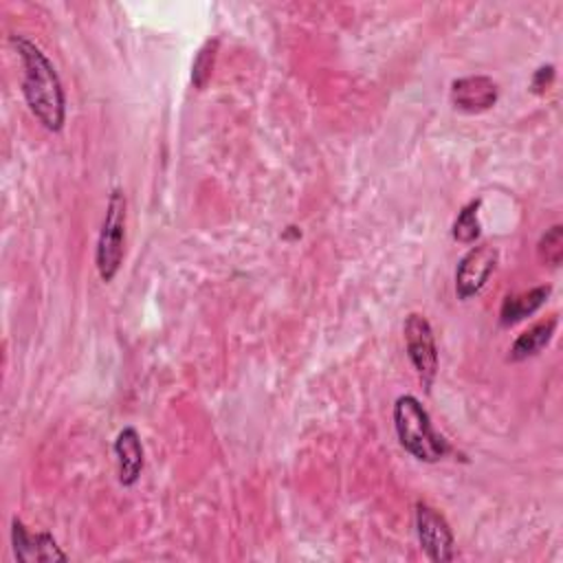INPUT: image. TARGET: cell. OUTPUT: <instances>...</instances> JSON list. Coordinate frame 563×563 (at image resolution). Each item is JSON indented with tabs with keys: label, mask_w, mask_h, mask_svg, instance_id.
Wrapping results in <instances>:
<instances>
[{
	"label": "cell",
	"mask_w": 563,
	"mask_h": 563,
	"mask_svg": "<svg viewBox=\"0 0 563 563\" xmlns=\"http://www.w3.org/2000/svg\"><path fill=\"white\" fill-rule=\"evenodd\" d=\"M499 88L486 75H468L451 81V103L455 110L477 114L497 103Z\"/></svg>",
	"instance_id": "ba28073f"
},
{
	"label": "cell",
	"mask_w": 563,
	"mask_h": 563,
	"mask_svg": "<svg viewBox=\"0 0 563 563\" xmlns=\"http://www.w3.org/2000/svg\"><path fill=\"white\" fill-rule=\"evenodd\" d=\"M114 455L119 466V482L123 486H134L143 473L145 451L141 435L134 427H123L114 438Z\"/></svg>",
	"instance_id": "9c48e42d"
},
{
	"label": "cell",
	"mask_w": 563,
	"mask_h": 563,
	"mask_svg": "<svg viewBox=\"0 0 563 563\" xmlns=\"http://www.w3.org/2000/svg\"><path fill=\"white\" fill-rule=\"evenodd\" d=\"M394 429L400 446L418 462L433 464L451 451L446 438L433 429V422L422 402L411 394H402L396 398Z\"/></svg>",
	"instance_id": "7a4b0ae2"
},
{
	"label": "cell",
	"mask_w": 563,
	"mask_h": 563,
	"mask_svg": "<svg viewBox=\"0 0 563 563\" xmlns=\"http://www.w3.org/2000/svg\"><path fill=\"white\" fill-rule=\"evenodd\" d=\"M556 317H550L545 321H539L534 323L532 328L523 330L515 343L510 345V352H508V358L510 361H526L530 356H537L554 336V330H556Z\"/></svg>",
	"instance_id": "8fae6325"
},
{
	"label": "cell",
	"mask_w": 563,
	"mask_h": 563,
	"mask_svg": "<svg viewBox=\"0 0 563 563\" xmlns=\"http://www.w3.org/2000/svg\"><path fill=\"white\" fill-rule=\"evenodd\" d=\"M125 218H128V200L123 189L114 187L110 191L97 249H95V264L101 282L110 284L123 262V242H125Z\"/></svg>",
	"instance_id": "3957f363"
},
{
	"label": "cell",
	"mask_w": 563,
	"mask_h": 563,
	"mask_svg": "<svg viewBox=\"0 0 563 563\" xmlns=\"http://www.w3.org/2000/svg\"><path fill=\"white\" fill-rule=\"evenodd\" d=\"M499 253L490 244L471 246L457 262L455 268V295L460 301L475 297L484 284L488 282L490 273L495 271Z\"/></svg>",
	"instance_id": "8992f818"
},
{
	"label": "cell",
	"mask_w": 563,
	"mask_h": 563,
	"mask_svg": "<svg viewBox=\"0 0 563 563\" xmlns=\"http://www.w3.org/2000/svg\"><path fill=\"white\" fill-rule=\"evenodd\" d=\"M218 46H220V40L211 37L198 48V53L194 57V64H191V84H194V88H198V90L207 88V84L211 79V73H213Z\"/></svg>",
	"instance_id": "4fadbf2b"
},
{
	"label": "cell",
	"mask_w": 563,
	"mask_h": 563,
	"mask_svg": "<svg viewBox=\"0 0 563 563\" xmlns=\"http://www.w3.org/2000/svg\"><path fill=\"white\" fill-rule=\"evenodd\" d=\"M402 334H405L407 356H409L418 378L429 389L438 374V345H435L433 328L424 314L411 312L405 319Z\"/></svg>",
	"instance_id": "277c9868"
},
{
	"label": "cell",
	"mask_w": 563,
	"mask_h": 563,
	"mask_svg": "<svg viewBox=\"0 0 563 563\" xmlns=\"http://www.w3.org/2000/svg\"><path fill=\"white\" fill-rule=\"evenodd\" d=\"M479 205H482V200L477 198V200L466 202V205L460 209V213H457V218H455V222H453V229H451L453 240H457L460 244H473V242L479 238V233H482V229H479V218H477Z\"/></svg>",
	"instance_id": "7c38bea8"
},
{
	"label": "cell",
	"mask_w": 563,
	"mask_h": 563,
	"mask_svg": "<svg viewBox=\"0 0 563 563\" xmlns=\"http://www.w3.org/2000/svg\"><path fill=\"white\" fill-rule=\"evenodd\" d=\"M550 292H552V286L545 284V286H534V288L517 292V295H508L499 310V323L504 328H510V325L523 321L526 317L534 314L545 303Z\"/></svg>",
	"instance_id": "30bf717a"
},
{
	"label": "cell",
	"mask_w": 563,
	"mask_h": 563,
	"mask_svg": "<svg viewBox=\"0 0 563 563\" xmlns=\"http://www.w3.org/2000/svg\"><path fill=\"white\" fill-rule=\"evenodd\" d=\"M537 253H539V260L550 268H556L563 262V227L561 224L550 227L541 235L537 244Z\"/></svg>",
	"instance_id": "5bb4252c"
},
{
	"label": "cell",
	"mask_w": 563,
	"mask_h": 563,
	"mask_svg": "<svg viewBox=\"0 0 563 563\" xmlns=\"http://www.w3.org/2000/svg\"><path fill=\"white\" fill-rule=\"evenodd\" d=\"M554 81V66L548 64V66H541L532 73V79H530V90L534 95H543Z\"/></svg>",
	"instance_id": "9a60e30c"
},
{
	"label": "cell",
	"mask_w": 563,
	"mask_h": 563,
	"mask_svg": "<svg viewBox=\"0 0 563 563\" xmlns=\"http://www.w3.org/2000/svg\"><path fill=\"white\" fill-rule=\"evenodd\" d=\"M416 534L429 561L449 563L455 559V537L449 521L424 501H416Z\"/></svg>",
	"instance_id": "5b68a950"
},
{
	"label": "cell",
	"mask_w": 563,
	"mask_h": 563,
	"mask_svg": "<svg viewBox=\"0 0 563 563\" xmlns=\"http://www.w3.org/2000/svg\"><path fill=\"white\" fill-rule=\"evenodd\" d=\"M22 64V95L33 117L51 132H59L66 121V95L62 79L44 51L26 35H11Z\"/></svg>",
	"instance_id": "6da1fadb"
},
{
	"label": "cell",
	"mask_w": 563,
	"mask_h": 563,
	"mask_svg": "<svg viewBox=\"0 0 563 563\" xmlns=\"http://www.w3.org/2000/svg\"><path fill=\"white\" fill-rule=\"evenodd\" d=\"M11 545L20 563H55L68 561L51 532H31L22 519H11Z\"/></svg>",
	"instance_id": "52a82bcc"
}]
</instances>
